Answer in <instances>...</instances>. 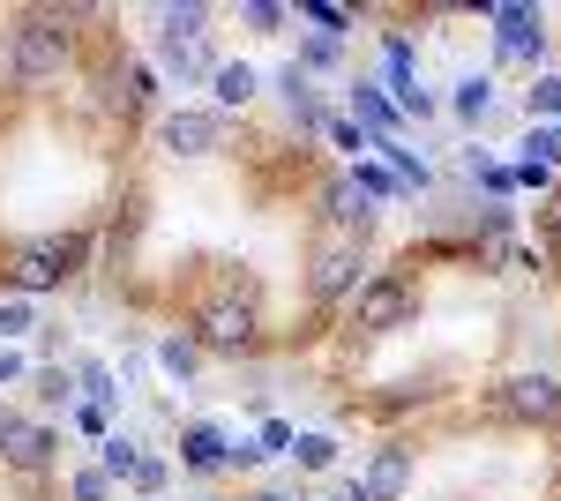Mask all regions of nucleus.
<instances>
[{"label": "nucleus", "mask_w": 561, "mask_h": 501, "mask_svg": "<svg viewBox=\"0 0 561 501\" xmlns=\"http://www.w3.org/2000/svg\"><path fill=\"white\" fill-rule=\"evenodd\" d=\"M76 23H98V8H15L0 23V68H8V83H23V90L60 83L76 68Z\"/></svg>", "instance_id": "obj_1"}, {"label": "nucleus", "mask_w": 561, "mask_h": 501, "mask_svg": "<svg viewBox=\"0 0 561 501\" xmlns=\"http://www.w3.org/2000/svg\"><path fill=\"white\" fill-rule=\"evenodd\" d=\"M262 285L248 270H225L210 293L195 299V315H187V337L203 344V360H248L262 344Z\"/></svg>", "instance_id": "obj_2"}, {"label": "nucleus", "mask_w": 561, "mask_h": 501, "mask_svg": "<svg viewBox=\"0 0 561 501\" xmlns=\"http://www.w3.org/2000/svg\"><path fill=\"white\" fill-rule=\"evenodd\" d=\"M90 270V232L83 225H60V232H23L8 240V293H60Z\"/></svg>", "instance_id": "obj_3"}, {"label": "nucleus", "mask_w": 561, "mask_h": 501, "mask_svg": "<svg viewBox=\"0 0 561 501\" xmlns=\"http://www.w3.org/2000/svg\"><path fill=\"white\" fill-rule=\"evenodd\" d=\"M486 419L524 426V434H554V426H561V375H547V367L494 375V382H486Z\"/></svg>", "instance_id": "obj_4"}, {"label": "nucleus", "mask_w": 561, "mask_h": 501, "mask_svg": "<svg viewBox=\"0 0 561 501\" xmlns=\"http://www.w3.org/2000/svg\"><path fill=\"white\" fill-rule=\"evenodd\" d=\"M420 307H427V293H420L412 270H367V285L352 293V330L389 337V330H404V322H420Z\"/></svg>", "instance_id": "obj_5"}, {"label": "nucleus", "mask_w": 561, "mask_h": 501, "mask_svg": "<svg viewBox=\"0 0 561 501\" xmlns=\"http://www.w3.org/2000/svg\"><path fill=\"white\" fill-rule=\"evenodd\" d=\"M359 285H367V240L314 232V240H307V299H314V307H352Z\"/></svg>", "instance_id": "obj_6"}, {"label": "nucleus", "mask_w": 561, "mask_h": 501, "mask_svg": "<svg viewBox=\"0 0 561 501\" xmlns=\"http://www.w3.org/2000/svg\"><path fill=\"white\" fill-rule=\"evenodd\" d=\"M158 150L173 166H203L217 150H232V121L217 105H173V113H158Z\"/></svg>", "instance_id": "obj_7"}, {"label": "nucleus", "mask_w": 561, "mask_h": 501, "mask_svg": "<svg viewBox=\"0 0 561 501\" xmlns=\"http://www.w3.org/2000/svg\"><path fill=\"white\" fill-rule=\"evenodd\" d=\"M314 232L375 240V203L352 187V172H322V180H314Z\"/></svg>", "instance_id": "obj_8"}, {"label": "nucleus", "mask_w": 561, "mask_h": 501, "mask_svg": "<svg viewBox=\"0 0 561 501\" xmlns=\"http://www.w3.org/2000/svg\"><path fill=\"white\" fill-rule=\"evenodd\" d=\"M53 464H60V434H53L45 419H23V412L0 419V471H15V479H45Z\"/></svg>", "instance_id": "obj_9"}, {"label": "nucleus", "mask_w": 561, "mask_h": 501, "mask_svg": "<svg viewBox=\"0 0 561 501\" xmlns=\"http://www.w3.org/2000/svg\"><path fill=\"white\" fill-rule=\"evenodd\" d=\"M359 487H367V501H412V487H420V457H412L404 442H382V449H367Z\"/></svg>", "instance_id": "obj_10"}, {"label": "nucleus", "mask_w": 561, "mask_h": 501, "mask_svg": "<svg viewBox=\"0 0 561 501\" xmlns=\"http://www.w3.org/2000/svg\"><path fill=\"white\" fill-rule=\"evenodd\" d=\"M270 90H277V105L293 113V127H307V135H322V121H330V113H322V98H314V76H300V68L285 60V68L270 76Z\"/></svg>", "instance_id": "obj_11"}, {"label": "nucleus", "mask_w": 561, "mask_h": 501, "mask_svg": "<svg viewBox=\"0 0 561 501\" xmlns=\"http://www.w3.org/2000/svg\"><path fill=\"white\" fill-rule=\"evenodd\" d=\"M225 449H232V434L210 426V419H187V426H180V464H187V471H203V479L225 471Z\"/></svg>", "instance_id": "obj_12"}, {"label": "nucleus", "mask_w": 561, "mask_h": 501, "mask_svg": "<svg viewBox=\"0 0 561 501\" xmlns=\"http://www.w3.org/2000/svg\"><path fill=\"white\" fill-rule=\"evenodd\" d=\"M158 68L173 76V83H210L217 76V53H210V38H158Z\"/></svg>", "instance_id": "obj_13"}, {"label": "nucleus", "mask_w": 561, "mask_h": 501, "mask_svg": "<svg viewBox=\"0 0 561 501\" xmlns=\"http://www.w3.org/2000/svg\"><path fill=\"white\" fill-rule=\"evenodd\" d=\"M210 98H217V113L232 121V113H248L262 98V76L248 68V60H217V76H210Z\"/></svg>", "instance_id": "obj_14"}, {"label": "nucleus", "mask_w": 561, "mask_h": 501, "mask_svg": "<svg viewBox=\"0 0 561 501\" xmlns=\"http://www.w3.org/2000/svg\"><path fill=\"white\" fill-rule=\"evenodd\" d=\"M494 45L502 53H524V60H539L547 53V15H531V8H494Z\"/></svg>", "instance_id": "obj_15"}, {"label": "nucleus", "mask_w": 561, "mask_h": 501, "mask_svg": "<svg viewBox=\"0 0 561 501\" xmlns=\"http://www.w3.org/2000/svg\"><path fill=\"white\" fill-rule=\"evenodd\" d=\"M76 397H83V405H98V412H113L128 389H121V375H113L105 360H76Z\"/></svg>", "instance_id": "obj_16"}, {"label": "nucleus", "mask_w": 561, "mask_h": 501, "mask_svg": "<svg viewBox=\"0 0 561 501\" xmlns=\"http://www.w3.org/2000/svg\"><path fill=\"white\" fill-rule=\"evenodd\" d=\"M352 113L375 127V143H397V127H404V113L382 105V83H352Z\"/></svg>", "instance_id": "obj_17"}, {"label": "nucleus", "mask_w": 561, "mask_h": 501, "mask_svg": "<svg viewBox=\"0 0 561 501\" xmlns=\"http://www.w3.org/2000/svg\"><path fill=\"white\" fill-rule=\"evenodd\" d=\"M158 367H165V382H180V389H187V382L203 375V344H195L187 330H180V337H158Z\"/></svg>", "instance_id": "obj_18"}, {"label": "nucleus", "mask_w": 561, "mask_h": 501, "mask_svg": "<svg viewBox=\"0 0 561 501\" xmlns=\"http://www.w3.org/2000/svg\"><path fill=\"white\" fill-rule=\"evenodd\" d=\"M210 23H217V8H203V0H180V8H165L158 15V38H210Z\"/></svg>", "instance_id": "obj_19"}, {"label": "nucleus", "mask_w": 561, "mask_h": 501, "mask_svg": "<svg viewBox=\"0 0 561 501\" xmlns=\"http://www.w3.org/2000/svg\"><path fill=\"white\" fill-rule=\"evenodd\" d=\"M449 113H457L465 127H479L486 113H494V76H465V83L449 90Z\"/></svg>", "instance_id": "obj_20"}, {"label": "nucleus", "mask_w": 561, "mask_h": 501, "mask_svg": "<svg viewBox=\"0 0 561 501\" xmlns=\"http://www.w3.org/2000/svg\"><path fill=\"white\" fill-rule=\"evenodd\" d=\"M98 471H105V479H135V471H142V442L105 434V442H98Z\"/></svg>", "instance_id": "obj_21"}, {"label": "nucleus", "mask_w": 561, "mask_h": 501, "mask_svg": "<svg viewBox=\"0 0 561 501\" xmlns=\"http://www.w3.org/2000/svg\"><path fill=\"white\" fill-rule=\"evenodd\" d=\"M31 382H38V405H76V367H60V360H45V367H31Z\"/></svg>", "instance_id": "obj_22"}, {"label": "nucleus", "mask_w": 561, "mask_h": 501, "mask_svg": "<svg viewBox=\"0 0 561 501\" xmlns=\"http://www.w3.org/2000/svg\"><path fill=\"white\" fill-rule=\"evenodd\" d=\"M293 68H300V76H330V68H345V45L314 31V38H300V60H293Z\"/></svg>", "instance_id": "obj_23"}, {"label": "nucleus", "mask_w": 561, "mask_h": 501, "mask_svg": "<svg viewBox=\"0 0 561 501\" xmlns=\"http://www.w3.org/2000/svg\"><path fill=\"white\" fill-rule=\"evenodd\" d=\"M240 23H248L255 38H277V31L293 23V8H285V0H248V8H240Z\"/></svg>", "instance_id": "obj_24"}, {"label": "nucleus", "mask_w": 561, "mask_h": 501, "mask_svg": "<svg viewBox=\"0 0 561 501\" xmlns=\"http://www.w3.org/2000/svg\"><path fill=\"white\" fill-rule=\"evenodd\" d=\"M31 330H38V307L23 293H8L0 299V344H15V337H31Z\"/></svg>", "instance_id": "obj_25"}, {"label": "nucleus", "mask_w": 561, "mask_h": 501, "mask_svg": "<svg viewBox=\"0 0 561 501\" xmlns=\"http://www.w3.org/2000/svg\"><path fill=\"white\" fill-rule=\"evenodd\" d=\"M293 457H300V471H337V442L330 434H293Z\"/></svg>", "instance_id": "obj_26"}, {"label": "nucleus", "mask_w": 561, "mask_h": 501, "mask_svg": "<svg viewBox=\"0 0 561 501\" xmlns=\"http://www.w3.org/2000/svg\"><path fill=\"white\" fill-rule=\"evenodd\" d=\"M293 15H307V23H322V38H337V45H345V31H352V8H330V0H300Z\"/></svg>", "instance_id": "obj_27"}, {"label": "nucleus", "mask_w": 561, "mask_h": 501, "mask_svg": "<svg viewBox=\"0 0 561 501\" xmlns=\"http://www.w3.org/2000/svg\"><path fill=\"white\" fill-rule=\"evenodd\" d=\"M68 501H113V479L98 464H83V471H68Z\"/></svg>", "instance_id": "obj_28"}, {"label": "nucleus", "mask_w": 561, "mask_h": 501, "mask_svg": "<svg viewBox=\"0 0 561 501\" xmlns=\"http://www.w3.org/2000/svg\"><path fill=\"white\" fill-rule=\"evenodd\" d=\"M128 487H135V494H142V501H158V494H165V487H173V464H165V457H142V471H135Z\"/></svg>", "instance_id": "obj_29"}, {"label": "nucleus", "mask_w": 561, "mask_h": 501, "mask_svg": "<svg viewBox=\"0 0 561 501\" xmlns=\"http://www.w3.org/2000/svg\"><path fill=\"white\" fill-rule=\"evenodd\" d=\"M375 150H382L389 166L404 172V187H427V166H420V158H412V150H404V143H375Z\"/></svg>", "instance_id": "obj_30"}, {"label": "nucleus", "mask_w": 561, "mask_h": 501, "mask_svg": "<svg viewBox=\"0 0 561 501\" xmlns=\"http://www.w3.org/2000/svg\"><path fill=\"white\" fill-rule=\"evenodd\" d=\"M322 135H330L337 150H375V135H367V127H352V121H337V113L322 121Z\"/></svg>", "instance_id": "obj_31"}, {"label": "nucleus", "mask_w": 561, "mask_h": 501, "mask_svg": "<svg viewBox=\"0 0 561 501\" xmlns=\"http://www.w3.org/2000/svg\"><path fill=\"white\" fill-rule=\"evenodd\" d=\"M524 105H531V121H539V113H561V83H554V76H531Z\"/></svg>", "instance_id": "obj_32"}, {"label": "nucleus", "mask_w": 561, "mask_h": 501, "mask_svg": "<svg viewBox=\"0 0 561 501\" xmlns=\"http://www.w3.org/2000/svg\"><path fill=\"white\" fill-rule=\"evenodd\" d=\"M31 375V360H23V352H8V344H0V382H23Z\"/></svg>", "instance_id": "obj_33"}, {"label": "nucleus", "mask_w": 561, "mask_h": 501, "mask_svg": "<svg viewBox=\"0 0 561 501\" xmlns=\"http://www.w3.org/2000/svg\"><path fill=\"white\" fill-rule=\"evenodd\" d=\"M255 501H300V494H255Z\"/></svg>", "instance_id": "obj_34"}, {"label": "nucleus", "mask_w": 561, "mask_h": 501, "mask_svg": "<svg viewBox=\"0 0 561 501\" xmlns=\"http://www.w3.org/2000/svg\"><path fill=\"white\" fill-rule=\"evenodd\" d=\"M203 501H217V494H203Z\"/></svg>", "instance_id": "obj_35"}, {"label": "nucleus", "mask_w": 561, "mask_h": 501, "mask_svg": "<svg viewBox=\"0 0 561 501\" xmlns=\"http://www.w3.org/2000/svg\"><path fill=\"white\" fill-rule=\"evenodd\" d=\"M554 501H561V494H554Z\"/></svg>", "instance_id": "obj_36"}]
</instances>
